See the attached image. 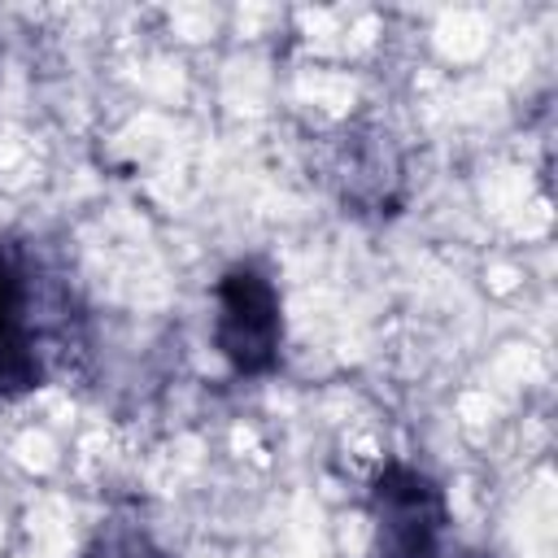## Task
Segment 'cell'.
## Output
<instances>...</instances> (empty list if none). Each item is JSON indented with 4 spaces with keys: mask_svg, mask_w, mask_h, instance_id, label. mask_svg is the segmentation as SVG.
<instances>
[{
    "mask_svg": "<svg viewBox=\"0 0 558 558\" xmlns=\"http://www.w3.org/2000/svg\"><path fill=\"white\" fill-rule=\"evenodd\" d=\"M214 349L235 375L262 379L283 357V296L266 266L231 262L214 283Z\"/></svg>",
    "mask_w": 558,
    "mask_h": 558,
    "instance_id": "obj_1",
    "label": "cell"
},
{
    "mask_svg": "<svg viewBox=\"0 0 558 558\" xmlns=\"http://www.w3.org/2000/svg\"><path fill=\"white\" fill-rule=\"evenodd\" d=\"M371 523L379 558H445L449 497L414 462H384L371 480Z\"/></svg>",
    "mask_w": 558,
    "mask_h": 558,
    "instance_id": "obj_2",
    "label": "cell"
},
{
    "mask_svg": "<svg viewBox=\"0 0 558 558\" xmlns=\"http://www.w3.org/2000/svg\"><path fill=\"white\" fill-rule=\"evenodd\" d=\"M26 244L0 240V401L26 397L48 379L39 279Z\"/></svg>",
    "mask_w": 558,
    "mask_h": 558,
    "instance_id": "obj_3",
    "label": "cell"
},
{
    "mask_svg": "<svg viewBox=\"0 0 558 558\" xmlns=\"http://www.w3.org/2000/svg\"><path fill=\"white\" fill-rule=\"evenodd\" d=\"M336 183L344 205L353 209H375V214H392L401 205V161L388 144V135L366 131V135H349L340 140L336 153Z\"/></svg>",
    "mask_w": 558,
    "mask_h": 558,
    "instance_id": "obj_4",
    "label": "cell"
},
{
    "mask_svg": "<svg viewBox=\"0 0 558 558\" xmlns=\"http://www.w3.org/2000/svg\"><path fill=\"white\" fill-rule=\"evenodd\" d=\"M83 558H174V554L144 523H135V519H105L92 532Z\"/></svg>",
    "mask_w": 558,
    "mask_h": 558,
    "instance_id": "obj_5",
    "label": "cell"
},
{
    "mask_svg": "<svg viewBox=\"0 0 558 558\" xmlns=\"http://www.w3.org/2000/svg\"><path fill=\"white\" fill-rule=\"evenodd\" d=\"M462 558H484V554H462Z\"/></svg>",
    "mask_w": 558,
    "mask_h": 558,
    "instance_id": "obj_6",
    "label": "cell"
}]
</instances>
